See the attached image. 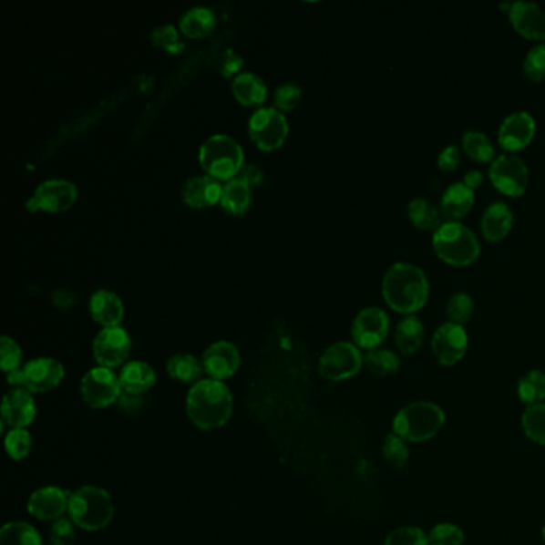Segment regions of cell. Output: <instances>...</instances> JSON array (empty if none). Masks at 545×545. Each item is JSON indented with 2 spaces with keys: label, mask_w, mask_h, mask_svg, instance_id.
Instances as JSON below:
<instances>
[{
  "label": "cell",
  "mask_w": 545,
  "mask_h": 545,
  "mask_svg": "<svg viewBox=\"0 0 545 545\" xmlns=\"http://www.w3.org/2000/svg\"><path fill=\"white\" fill-rule=\"evenodd\" d=\"M519 396L526 405H539L545 398V373L532 370L519 379Z\"/></svg>",
  "instance_id": "35"
},
{
  "label": "cell",
  "mask_w": 545,
  "mask_h": 545,
  "mask_svg": "<svg viewBox=\"0 0 545 545\" xmlns=\"http://www.w3.org/2000/svg\"><path fill=\"white\" fill-rule=\"evenodd\" d=\"M509 16L513 27L526 39H545V10L538 4L525 0L513 2L509 8Z\"/></svg>",
  "instance_id": "20"
},
{
  "label": "cell",
  "mask_w": 545,
  "mask_h": 545,
  "mask_svg": "<svg viewBox=\"0 0 545 545\" xmlns=\"http://www.w3.org/2000/svg\"><path fill=\"white\" fill-rule=\"evenodd\" d=\"M383 294L394 311L411 315L427 303L430 294L427 275L416 264L396 262L384 275Z\"/></svg>",
  "instance_id": "2"
},
{
  "label": "cell",
  "mask_w": 545,
  "mask_h": 545,
  "mask_svg": "<svg viewBox=\"0 0 545 545\" xmlns=\"http://www.w3.org/2000/svg\"><path fill=\"white\" fill-rule=\"evenodd\" d=\"M0 545H42L39 532L25 521H12L0 531Z\"/></svg>",
  "instance_id": "32"
},
{
  "label": "cell",
  "mask_w": 545,
  "mask_h": 545,
  "mask_svg": "<svg viewBox=\"0 0 545 545\" xmlns=\"http://www.w3.org/2000/svg\"><path fill=\"white\" fill-rule=\"evenodd\" d=\"M362 365H364V355L358 349V345L341 341L330 345L322 354L318 362V373L328 381H344L355 376Z\"/></svg>",
  "instance_id": "8"
},
{
  "label": "cell",
  "mask_w": 545,
  "mask_h": 545,
  "mask_svg": "<svg viewBox=\"0 0 545 545\" xmlns=\"http://www.w3.org/2000/svg\"><path fill=\"white\" fill-rule=\"evenodd\" d=\"M37 408L29 390L14 387L8 390L2 402V424L12 428H26L33 424Z\"/></svg>",
  "instance_id": "17"
},
{
  "label": "cell",
  "mask_w": 545,
  "mask_h": 545,
  "mask_svg": "<svg viewBox=\"0 0 545 545\" xmlns=\"http://www.w3.org/2000/svg\"><path fill=\"white\" fill-rule=\"evenodd\" d=\"M69 498H71V494L63 491L61 488H40L37 491H34L27 500V512L44 521L46 519L57 521V519H63L65 512H67Z\"/></svg>",
  "instance_id": "19"
},
{
  "label": "cell",
  "mask_w": 545,
  "mask_h": 545,
  "mask_svg": "<svg viewBox=\"0 0 545 545\" xmlns=\"http://www.w3.org/2000/svg\"><path fill=\"white\" fill-rule=\"evenodd\" d=\"M364 364L377 376H389L400 368V358L389 349H371L364 357Z\"/></svg>",
  "instance_id": "34"
},
{
  "label": "cell",
  "mask_w": 545,
  "mask_h": 545,
  "mask_svg": "<svg viewBox=\"0 0 545 545\" xmlns=\"http://www.w3.org/2000/svg\"><path fill=\"white\" fill-rule=\"evenodd\" d=\"M384 458L394 468H402L408 461V447L398 435H389L383 447Z\"/></svg>",
  "instance_id": "41"
},
{
  "label": "cell",
  "mask_w": 545,
  "mask_h": 545,
  "mask_svg": "<svg viewBox=\"0 0 545 545\" xmlns=\"http://www.w3.org/2000/svg\"><path fill=\"white\" fill-rule=\"evenodd\" d=\"M461 163V150L455 144H449L438 154L437 165L442 171H453Z\"/></svg>",
  "instance_id": "48"
},
{
  "label": "cell",
  "mask_w": 545,
  "mask_h": 545,
  "mask_svg": "<svg viewBox=\"0 0 545 545\" xmlns=\"http://www.w3.org/2000/svg\"><path fill=\"white\" fill-rule=\"evenodd\" d=\"M390 330L389 315L379 307H366L358 312L352 324V338L362 349H377L387 338Z\"/></svg>",
  "instance_id": "14"
},
{
  "label": "cell",
  "mask_w": 545,
  "mask_h": 545,
  "mask_svg": "<svg viewBox=\"0 0 545 545\" xmlns=\"http://www.w3.org/2000/svg\"><path fill=\"white\" fill-rule=\"evenodd\" d=\"M245 157L241 144L228 135H213L201 144L199 162L203 171L218 181L228 182L241 173Z\"/></svg>",
  "instance_id": "4"
},
{
  "label": "cell",
  "mask_w": 545,
  "mask_h": 545,
  "mask_svg": "<svg viewBox=\"0 0 545 545\" xmlns=\"http://www.w3.org/2000/svg\"><path fill=\"white\" fill-rule=\"evenodd\" d=\"M77 186L66 180H46L40 182L33 197L27 201L29 211H46V213H61L66 211L77 201Z\"/></svg>",
  "instance_id": "11"
},
{
  "label": "cell",
  "mask_w": 545,
  "mask_h": 545,
  "mask_svg": "<svg viewBox=\"0 0 545 545\" xmlns=\"http://www.w3.org/2000/svg\"><path fill=\"white\" fill-rule=\"evenodd\" d=\"M523 72L526 77L534 82L544 80L545 78V42L539 46H532L530 52L526 53L525 61H523Z\"/></svg>",
  "instance_id": "40"
},
{
  "label": "cell",
  "mask_w": 545,
  "mask_h": 545,
  "mask_svg": "<svg viewBox=\"0 0 545 545\" xmlns=\"http://www.w3.org/2000/svg\"><path fill=\"white\" fill-rule=\"evenodd\" d=\"M523 428L532 442L545 447V405H532L523 415Z\"/></svg>",
  "instance_id": "36"
},
{
  "label": "cell",
  "mask_w": 545,
  "mask_h": 545,
  "mask_svg": "<svg viewBox=\"0 0 545 545\" xmlns=\"http://www.w3.org/2000/svg\"><path fill=\"white\" fill-rule=\"evenodd\" d=\"M303 98V90L296 84L280 85L279 88L273 93V104L275 109L282 111H293Z\"/></svg>",
  "instance_id": "43"
},
{
  "label": "cell",
  "mask_w": 545,
  "mask_h": 545,
  "mask_svg": "<svg viewBox=\"0 0 545 545\" xmlns=\"http://www.w3.org/2000/svg\"><path fill=\"white\" fill-rule=\"evenodd\" d=\"M118 408L124 409L127 413H137V411L143 408L144 396L122 390V394L118 396Z\"/></svg>",
  "instance_id": "50"
},
{
  "label": "cell",
  "mask_w": 545,
  "mask_h": 545,
  "mask_svg": "<svg viewBox=\"0 0 545 545\" xmlns=\"http://www.w3.org/2000/svg\"><path fill=\"white\" fill-rule=\"evenodd\" d=\"M408 216L416 228L422 231H432L438 229L442 224V211L440 207H437L434 201H427L424 197H416L408 203Z\"/></svg>",
  "instance_id": "31"
},
{
  "label": "cell",
  "mask_w": 545,
  "mask_h": 545,
  "mask_svg": "<svg viewBox=\"0 0 545 545\" xmlns=\"http://www.w3.org/2000/svg\"><path fill=\"white\" fill-rule=\"evenodd\" d=\"M222 184L211 176H194L182 184L181 199L190 208H210L221 201Z\"/></svg>",
  "instance_id": "21"
},
{
  "label": "cell",
  "mask_w": 545,
  "mask_h": 545,
  "mask_svg": "<svg viewBox=\"0 0 545 545\" xmlns=\"http://www.w3.org/2000/svg\"><path fill=\"white\" fill-rule=\"evenodd\" d=\"M150 42L156 46H160L169 53H180L184 46L180 40V33L173 25H163L150 33Z\"/></svg>",
  "instance_id": "39"
},
{
  "label": "cell",
  "mask_w": 545,
  "mask_h": 545,
  "mask_svg": "<svg viewBox=\"0 0 545 545\" xmlns=\"http://www.w3.org/2000/svg\"><path fill=\"white\" fill-rule=\"evenodd\" d=\"M189 419L201 430H214L226 426L232 416L234 398L226 384L201 379L189 390L186 400Z\"/></svg>",
  "instance_id": "1"
},
{
  "label": "cell",
  "mask_w": 545,
  "mask_h": 545,
  "mask_svg": "<svg viewBox=\"0 0 545 545\" xmlns=\"http://www.w3.org/2000/svg\"><path fill=\"white\" fill-rule=\"evenodd\" d=\"M534 131H536V120L530 112H513L502 120L498 138L504 149L519 150L531 143Z\"/></svg>",
  "instance_id": "18"
},
{
  "label": "cell",
  "mask_w": 545,
  "mask_h": 545,
  "mask_svg": "<svg viewBox=\"0 0 545 545\" xmlns=\"http://www.w3.org/2000/svg\"><path fill=\"white\" fill-rule=\"evenodd\" d=\"M384 545H428V538L421 528L403 526L390 532Z\"/></svg>",
  "instance_id": "45"
},
{
  "label": "cell",
  "mask_w": 545,
  "mask_h": 545,
  "mask_svg": "<svg viewBox=\"0 0 545 545\" xmlns=\"http://www.w3.org/2000/svg\"><path fill=\"white\" fill-rule=\"evenodd\" d=\"M435 252L453 266H468L480 256V242L472 229L459 221H447L435 229Z\"/></svg>",
  "instance_id": "5"
},
{
  "label": "cell",
  "mask_w": 545,
  "mask_h": 545,
  "mask_svg": "<svg viewBox=\"0 0 545 545\" xmlns=\"http://www.w3.org/2000/svg\"><path fill=\"white\" fill-rule=\"evenodd\" d=\"M65 377V366L57 358L40 357L27 362L20 370L7 375V383L31 394H46L58 387Z\"/></svg>",
  "instance_id": "7"
},
{
  "label": "cell",
  "mask_w": 545,
  "mask_h": 545,
  "mask_svg": "<svg viewBox=\"0 0 545 545\" xmlns=\"http://www.w3.org/2000/svg\"><path fill=\"white\" fill-rule=\"evenodd\" d=\"M464 542V532L461 528L449 523L435 526L428 534L430 545H461Z\"/></svg>",
  "instance_id": "44"
},
{
  "label": "cell",
  "mask_w": 545,
  "mask_h": 545,
  "mask_svg": "<svg viewBox=\"0 0 545 545\" xmlns=\"http://www.w3.org/2000/svg\"><path fill=\"white\" fill-rule=\"evenodd\" d=\"M464 182L468 184V188L475 190V189L483 184V173H481L480 170H470L464 176Z\"/></svg>",
  "instance_id": "51"
},
{
  "label": "cell",
  "mask_w": 545,
  "mask_h": 545,
  "mask_svg": "<svg viewBox=\"0 0 545 545\" xmlns=\"http://www.w3.org/2000/svg\"><path fill=\"white\" fill-rule=\"evenodd\" d=\"M248 133L260 149H279L288 137V122L279 109L260 108L248 120Z\"/></svg>",
  "instance_id": "9"
},
{
  "label": "cell",
  "mask_w": 545,
  "mask_h": 545,
  "mask_svg": "<svg viewBox=\"0 0 545 545\" xmlns=\"http://www.w3.org/2000/svg\"><path fill=\"white\" fill-rule=\"evenodd\" d=\"M33 438L26 428H12L5 435V451L14 461H21L31 453Z\"/></svg>",
  "instance_id": "37"
},
{
  "label": "cell",
  "mask_w": 545,
  "mask_h": 545,
  "mask_svg": "<svg viewBox=\"0 0 545 545\" xmlns=\"http://www.w3.org/2000/svg\"><path fill=\"white\" fill-rule=\"evenodd\" d=\"M167 371L170 377L180 383H199L203 375V365L190 354H176L171 355L167 362Z\"/></svg>",
  "instance_id": "30"
},
{
  "label": "cell",
  "mask_w": 545,
  "mask_h": 545,
  "mask_svg": "<svg viewBox=\"0 0 545 545\" xmlns=\"http://www.w3.org/2000/svg\"><path fill=\"white\" fill-rule=\"evenodd\" d=\"M67 513L72 523L85 531H101L114 519V504L103 488L82 487L71 493Z\"/></svg>",
  "instance_id": "3"
},
{
  "label": "cell",
  "mask_w": 545,
  "mask_h": 545,
  "mask_svg": "<svg viewBox=\"0 0 545 545\" xmlns=\"http://www.w3.org/2000/svg\"><path fill=\"white\" fill-rule=\"evenodd\" d=\"M203 370L214 381H224L234 376L241 366L239 349L229 341H218L203 352Z\"/></svg>",
  "instance_id": "16"
},
{
  "label": "cell",
  "mask_w": 545,
  "mask_h": 545,
  "mask_svg": "<svg viewBox=\"0 0 545 545\" xmlns=\"http://www.w3.org/2000/svg\"><path fill=\"white\" fill-rule=\"evenodd\" d=\"M474 201V189L468 188L464 181L453 182L443 192L440 211L448 221H458L472 210Z\"/></svg>",
  "instance_id": "23"
},
{
  "label": "cell",
  "mask_w": 545,
  "mask_h": 545,
  "mask_svg": "<svg viewBox=\"0 0 545 545\" xmlns=\"http://www.w3.org/2000/svg\"><path fill=\"white\" fill-rule=\"evenodd\" d=\"M216 15L208 7H194L182 15L180 29L189 39H201L213 31Z\"/></svg>",
  "instance_id": "27"
},
{
  "label": "cell",
  "mask_w": 545,
  "mask_h": 545,
  "mask_svg": "<svg viewBox=\"0 0 545 545\" xmlns=\"http://www.w3.org/2000/svg\"><path fill=\"white\" fill-rule=\"evenodd\" d=\"M512 226L513 211L506 201H493L483 211L480 228L487 241H502L510 232Z\"/></svg>",
  "instance_id": "24"
},
{
  "label": "cell",
  "mask_w": 545,
  "mask_h": 545,
  "mask_svg": "<svg viewBox=\"0 0 545 545\" xmlns=\"http://www.w3.org/2000/svg\"><path fill=\"white\" fill-rule=\"evenodd\" d=\"M88 311L97 324L104 328L120 326L124 320V304L118 294L109 290H98L91 294L88 301Z\"/></svg>",
  "instance_id": "22"
},
{
  "label": "cell",
  "mask_w": 545,
  "mask_h": 545,
  "mask_svg": "<svg viewBox=\"0 0 545 545\" xmlns=\"http://www.w3.org/2000/svg\"><path fill=\"white\" fill-rule=\"evenodd\" d=\"M216 65H218V71L221 72L222 77L235 78L241 74L243 58H242L241 55H237L234 50H224L218 57Z\"/></svg>",
  "instance_id": "47"
},
{
  "label": "cell",
  "mask_w": 545,
  "mask_h": 545,
  "mask_svg": "<svg viewBox=\"0 0 545 545\" xmlns=\"http://www.w3.org/2000/svg\"><path fill=\"white\" fill-rule=\"evenodd\" d=\"M118 379L124 392L144 396L156 384V371L146 362H129L120 371Z\"/></svg>",
  "instance_id": "25"
},
{
  "label": "cell",
  "mask_w": 545,
  "mask_h": 545,
  "mask_svg": "<svg viewBox=\"0 0 545 545\" xmlns=\"http://www.w3.org/2000/svg\"><path fill=\"white\" fill-rule=\"evenodd\" d=\"M232 93L242 106H261L266 101L267 87L256 74L241 72L232 80Z\"/></svg>",
  "instance_id": "26"
},
{
  "label": "cell",
  "mask_w": 545,
  "mask_h": 545,
  "mask_svg": "<svg viewBox=\"0 0 545 545\" xmlns=\"http://www.w3.org/2000/svg\"><path fill=\"white\" fill-rule=\"evenodd\" d=\"M474 314V299L468 293H456L447 304V315L453 324H468Z\"/></svg>",
  "instance_id": "38"
},
{
  "label": "cell",
  "mask_w": 545,
  "mask_h": 545,
  "mask_svg": "<svg viewBox=\"0 0 545 545\" xmlns=\"http://www.w3.org/2000/svg\"><path fill=\"white\" fill-rule=\"evenodd\" d=\"M424 324L415 315H406L402 318L396 330V343L398 351L405 355H411L421 349L424 343Z\"/></svg>",
  "instance_id": "28"
},
{
  "label": "cell",
  "mask_w": 545,
  "mask_h": 545,
  "mask_svg": "<svg viewBox=\"0 0 545 545\" xmlns=\"http://www.w3.org/2000/svg\"><path fill=\"white\" fill-rule=\"evenodd\" d=\"M542 536H544V540H545V526H544V530H542Z\"/></svg>",
  "instance_id": "52"
},
{
  "label": "cell",
  "mask_w": 545,
  "mask_h": 545,
  "mask_svg": "<svg viewBox=\"0 0 545 545\" xmlns=\"http://www.w3.org/2000/svg\"><path fill=\"white\" fill-rule=\"evenodd\" d=\"M80 390L84 402L91 408H108L118 403V396L122 394L120 379L109 368L98 366L85 373L80 383Z\"/></svg>",
  "instance_id": "10"
},
{
  "label": "cell",
  "mask_w": 545,
  "mask_h": 545,
  "mask_svg": "<svg viewBox=\"0 0 545 545\" xmlns=\"http://www.w3.org/2000/svg\"><path fill=\"white\" fill-rule=\"evenodd\" d=\"M468 345V336L464 326L453 322L440 324L432 336V351L445 366L458 364L466 355Z\"/></svg>",
  "instance_id": "15"
},
{
  "label": "cell",
  "mask_w": 545,
  "mask_h": 545,
  "mask_svg": "<svg viewBox=\"0 0 545 545\" xmlns=\"http://www.w3.org/2000/svg\"><path fill=\"white\" fill-rule=\"evenodd\" d=\"M445 413L430 402L409 403L398 411L394 419V430L403 440L426 442L442 430Z\"/></svg>",
  "instance_id": "6"
},
{
  "label": "cell",
  "mask_w": 545,
  "mask_h": 545,
  "mask_svg": "<svg viewBox=\"0 0 545 545\" xmlns=\"http://www.w3.org/2000/svg\"><path fill=\"white\" fill-rule=\"evenodd\" d=\"M130 352V334L122 326L103 328L93 341V357L103 368L112 370L124 365Z\"/></svg>",
  "instance_id": "13"
},
{
  "label": "cell",
  "mask_w": 545,
  "mask_h": 545,
  "mask_svg": "<svg viewBox=\"0 0 545 545\" xmlns=\"http://www.w3.org/2000/svg\"><path fill=\"white\" fill-rule=\"evenodd\" d=\"M220 203L226 213L241 216L247 211L252 203V188L239 178L224 182Z\"/></svg>",
  "instance_id": "29"
},
{
  "label": "cell",
  "mask_w": 545,
  "mask_h": 545,
  "mask_svg": "<svg viewBox=\"0 0 545 545\" xmlns=\"http://www.w3.org/2000/svg\"><path fill=\"white\" fill-rule=\"evenodd\" d=\"M237 178L248 184L250 188H258L264 181V171L256 165H243Z\"/></svg>",
  "instance_id": "49"
},
{
  "label": "cell",
  "mask_w": 545,
  "mask_h": 545,
  "mask_svg": "<svg viewBox=\"0 0 545 545\" xmlns=\"http://www.w3.org/2000/svg\"><path fill=\"white\" fill-rule=\"evenodd\" d=\"M462 148L468 152V156L477 162H491L496 159L493 143L483 131H466L462 135Z\"/></svg>",
  "instance_id": "33"
},
{
  "label": "cell",
  "mask_w": 545,
  "mask_h": 545,
  "mask_svg": "<svg viewBox=\"0 0 545 545\" xmlns=\"http://www.w3.org/2000/svg\"><path fill=\"white\" fill-rule=\"evenodd\" d=\"M489 180L494 188L502 194L519 197L525 194L530 181V171L526 163L519 156L500 154L496 157L489 167Z\"/></svg>",
  "instance_id": "12"
},
{
  "label": "cell",
  "mask_w": 545,
  "mask_h": 545,
  "mask_svg": "<svg viewBox=\"0 0 545 545\" xmlns=\"http://www.w3.org/2000/svg\"><path fill=\"white\" fill-rule=\"evenodd\" d=\"M21 347L14 338L10 336H2L0 339V366L5 373H12V371L20 370Z\"/></svg>",
  "instance_id": "42"
},
{
  "label": "cell",
  "mask_w": 545,
  "mask_h": 545,
  "mask_svg": "<svg viewBox=\"0 0 545 545\" xmlns=\"http://www.w3.org/2000/svg\"><path fill=\"white\" fill-rule=\"evenodd\" d=\"M50 542L52 545L76 544V532H74L72 519H59L53 523L50 530Z\"/></svg>",
  "instance_id": "46"
}]
</instances>
